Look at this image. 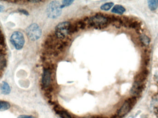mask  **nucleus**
Listing matches in <instances>:
<instances>
[{"label":"nucleus","instance_id":"412c9836","mask_svg":"<svg viewBox=\"0 0 158 118\" xmlns=\"http://www.w3.org/2000/svg\"><path fill=\"white\" fill-rule=\"evenodd\" d=\"M4 38H3V35L2 34L1 31L0 30V44L1 45H4Z\"/></svg>","mask_w":158,"mask_h":118},{"label":"nucleus","instance_id":"2eb2a0df","mask_svg":"<svg viewBox=\"0 0 158 118\" xmlns=\"http://www.w3.org/2000/svg\"><path fill=\"white\" fill-rule=\"evenodd\" d=\"M148 6L151 10H155L158 7V1H149Z\"/></svg>","mask_w":158,"mask_h":118},{"label":"nucleus","instance_id":"4be33fe9","mask_svg":"<svg viewBox=\"0 0 158 118\" xmlns=\"http://www.w3.org/2000/svg\"><path fill=\"white\" fill-rule=\"evenodd\" d=\"M18 118H35L32 116H30V115H20Z\"/></svg>","mask_w":158,"mask_h":118},{"label":"nucleus","instance_id":"1a4fd4ad","mask_svg":"<svg viewBox=\"0 0 158 118\" xmlns=\"http://www.w3.org/2000/svg\"><path fill=\"white\" fill-rule=\"evenodd\" d=\"M149 74L148 70L147 69L144 68L142 71L135 76V82L139 83H143L146 79Z\"/></svg>","mask_w":158,"mask_h":118},{"label":"nucleus","instance_id":"9b49d317","mask_svg":"<svg viewBox=\"0 0 158 118\" xmlns=\"http://www.w3.org/2000/svg\"><path fill=\"white\" fill-rule=\"evenodd\" d=\"M110 23L113 26L117 28H120L122 26L121 18L118 16L113 15H108Z\"/></svg>","mask_w":158,"mask_h":118},{"label":"nucleus","instance_id":"423d86ee","mask_svg":"<svg viewBox=\"0 0 158 118\" xmlns=\"http://www.w3.org/2000/svg\"><path fill=\"white\" fill-rule=\"evenodd\" d=\"M136 99L135 97L129 99L126 101L118 111V116L122 117L127 114L131 110L132 106H133V105L136 103Z\"/></svg>","mask_w":158,"mask_h":118},{"label":"nucleus","instance_id":"f03ea898","mask_svg":"<svg viewBox=\"0 0 158 118\" xmlns=\"http://www.w3.org/2000/svg\"><path fill=\"white\" fill-rule=\"evenodd\" d=\"M47 15L51 19H56L61 15L62 9L59 2L54 1L49 3L47 8Z\"/></svg>","mask_w":158,"mask_h":118},{"label":"nucleus","instance_id":"ddd939ff","mask_svg":"<svg viewBox=\"0 0 158 118\" xmlns=\"http://www.w3.org/2000/svg\"><path fill=\"white\" fill-rule=\"evenodd\" d=\"M1 90L2 94L4 95H8L10 92V87L8 83L4 81L2 83L1 85Z\"/></svg>","mask_w":158,"mask_h":118},{"label":"nucleus","instance_id":"f3484780","mask_svg":"<svg viewBox=\"0 0 158 118\" xmlns=\"http://www.w3.org/2000/svg\"><path fill=\"white\" fill-rule=\"evenodd\" d=\"M113 5H114V3L113 2H108L102 5L100 7V9L102 10L108 11L113 7Z\"/></svg>","mask_w":158,"mask_h":118},{"label":"nucleus","instance_id":"b1692460","mask_svg":"<svg viewBox=\"0 0 158 118\" xmlns=\"http://www.w3.org/2000/svg\"><path fill=\"white\" fill-rule=\"evenodd\" d=\"M4 10H5V7L2 5H0V12L4 11Z\"/></svg>","mask_w":158,"mask_h":118},{"label":"nucleus","instance_id":"a878e982","mask_svg":"<svg viewBox=\"0 0 158 118\" xmlns=\"http://www.w3.org/2000/svg\"><path fill=\"white\" fill-rule=\"evenodd\" d=\"M104 118V117H101V116H93V117H91V118Z\"/></svg>","mask_w":158,"mask_h":118},{"label":"nucleus","instance_id":"7ed1b4c3","mask_svg":"<svg viewBox=\"0 0 158 118\" xmlns=\"http://www.w3.org/2000/svg\"><path fill=\"white\" fill-rule=\"evenodd\" d=\"M70 23L68 22H63L58 24L55 28V35L57 39L60 40L65 39L68 34Z\"/></svg>","mask_w":158,"mask_h":118},{"label":"nucleus","instance_id":"20e7f679","mask_svg":"<svg viewBox=\"0 0 158 118\" xmlns=\"http://www.w3.org/2000/svg\"><path fill=\"white\" fill-rule=\"evenodd\" d=\"M28 38L32 41L37 40L40 38L42 31L40 28L37 24H31L26 30Z\"/></svg>","mask_w":158,"mask_h":118},{"label":"nucleus","instance_id":"aec40b11","mask_svg":"<svg viewBox=\"0 0 158 118\" xmlns=\"http://www.w3.org/2000/svg\"><path fill=\"white\" fill-rule=\"evenodd\" d=\"M74 1H71V0H67V1H63L62 2V4L61 5V9H63L64 7H67V6H70V5L73 3Z\"/></svg>","mask_w":158,"mask_h":118},{"label":"nucleus","instance_id":"393cba45","mask_svg":"<svg viewBox=\"0 0 158 118\" xmlns=\"http://www.w3.org/2000/svg\"><path fill=\"white\" fill-rule=\"evenodd\" d=\"M29 2H33V3H38V2H41L40 1H29Z\"/></svg>","mask_w":158,"mask_h":118},{"label":"nucleus","instance_id":"0eeeda50","mask_svg":"<svg viewBox=\"0 0 158 118\" xmlns=\"http://www.w3.org/2000/svg\"><path fill=\"white\" fill-rule=\"evenodd\" d=\"M52 82V72L50 67L45 68L44 70L42 79V85L43 88L45 90L49 89L52 87L51 85Z\"/></svg>","mask_w":158,"mask_h":118},{"label":"nucleus","instance_id":"dca6fc26","mask_svg":"<svg viewBox=\"0 0 158 118\" xmlns=\"http://www.w3.org/2000/svg\"><path fill=\"white\" fill-rule=\"evenodd\" d=\"M7 64L6 58L3 55H0V70L3 69Z\"/></svg>","mask_w":158,"mask_h":118},{"label":"nucleus","instance_id":"4468645a","mask_svg":"<svg viewBox=\"0 0 158 118\" xmlns=\"http://www.w3.org/2000/svg\"><path fill=\"white\" fill-rule=\"evenodd\" d=\"M10 104L7 101H0V111H4L9 109L10 108Z\"/></svg>","mask_w":158,"mask_h":118},{"label":"nucleus","instance_id":"a211bd4d","mask_svg":"<svg viewBox=\"0 0 158 118\" xmlns=\"http://www.w3.org/2000/svg\"><path fill=\"white\" fill-rule=\"evenodd\" d=\"M140 41L144 45H148L150 42V39L145 35H142L140 37Z\"/></svg>","mask_w":158,"mask_h":118},{"label":"nucleus","instance_id":"f8f14e48","mask_svg":"<svg viewBox=\"0 0 158 118\" xmlns=\"http://www.w3.org/2000/svg\"><path fill=\"white\" fill-rule=\"evenodd\" d=\"M125 11V9L121 5H116L111 10V12L118 14H123Z\"/></svg>","mask_w":158,"mask_h":118},{"label":"nucleus","instance_id":"5701e85b","mask_svg":"<svg viewBox=\"0 0 158 118\" xmlns=\"http://www.w3.org/2000/svg\"><path fill=\"white\" fill-rule=\"evenodd\" d=\"M19 11L21 13H23V14H25L26 15H29V13H28V12L26 11V10H25L22 9L20 10Z\"/></svg>","mask_w":158,"mask_h":118},{"label":"nucleus","instance_id":"f257e3e1","mask_svg":"<svg viewBox=\"0 0 158 118\" xmlns=\"http://www.w3.org/2000/svg\"><path fill=\"white\" fill-rule=\"evenodd\" d=\"M87 24L90 27L96 29H104L108 26L110 23L108 15L97 14L88 19H86Z\"/></svg>","mask_w":158,"mask_h":118},{"label":"nucleus","instance_id":"6e6552de","mask_svg":"<svg viewBox=\"0 0 158 118\" xmlns=\"http://www.w3.org/2000/svg\"><path fill=\"white\" fill-rule=\"evenodd\" d=\"M53 109L56 113L61 118H73L68 112L59 105H55Z\"/></svg>","mask_w":158,"mask_h":118},{"label":"nucleus","instance_id":"39448f33","mask_svg":"<svg viewBox=\"0 0 158 118\" xmlns=\"http://www.w3.org/2000/svg\"><path fill=\"white\" fill-rule=\"evenodd\" d=\"M10 41L17 50L22 49L25 44V39L23 35L20 31H15L11 36Z\"/></svg>","mask_w":158,"mask_h":118},{"label":"nucleus","instance_id":"6ab92c4d","mask_svg":"<svg viewBox=\"0 0 158 118\" xmlns=\"http://www.w3.org/2000/svg\"><path fill=\"white\" fill-rule=\"evenodd\" d=\"M140 26V23L139 22H138L137 21H134L132 20L129 27L134 28V29H137L138 30Z\"/></svg>","mask_w":158,"mask_h":118},{"label":"nucleus","instance_id":"9d476101","mask_svg":"<svg viewBox=\"0 0 158 118\" xmlns=\"http://www.w3.org/2000/svg\"><path fill=\"white\" fill-rule=\"evenodd\" d=\"M144 87H145V84H143V83H139L135 82L132 88H131V93L133 95L137 96L141 93L142 90L144 89Z\"/></svg>","mask_w":158,"mask_h":118}]
</instances>
